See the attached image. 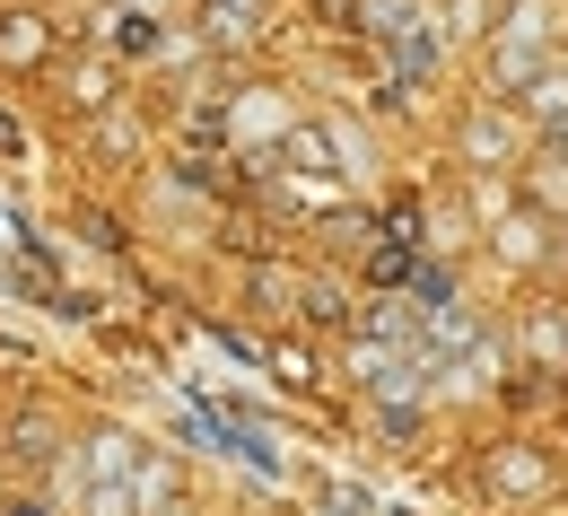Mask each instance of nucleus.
<instances>
[{"label":"nucleus","instance_id":"f257e3e1","mask_svg":"<svg viewBox=\"0 0 568 516\" xmlns=\"http://www.w3.org/2000/svg\"><path fill=\"white\" fill-rule=\"evenodd\" d=\"M254 27V0H211V36H245Z\"/></svg>","mask_w":568,"mask_h":516},{"label":"nucleus","instance_id":"f03ea898","mask_svg":"<svg viewBox=\"0 0 568 516\" xmlns=\"http://www.w3.org/2000/svg\"><path fill=\"white\" fill-rule=\"evenodd\" d=\"M385 516H412V508H385Z\"/></svg>","mask_w":568,"mask_h":516}]
</instances>
